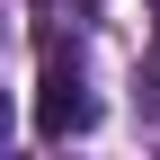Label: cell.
<instances>
[{"label":"cell","mask_w":160,"mask_h":160,"mask_svg":"<svg viewBox=\"0 0 160 160\" xmlns=\"http://www.w3.org/2000/svg\"><path fill=\"white\" fill-rule=\"evenodd\" d=\"M89 116H98V98H89L80 45H36V133L71 142V133H89Z\"/></svg>","instance_id":"1"},{"label":"cell","mask_w":160,"mask_h":160,"mask_svg":"<svg viewBox=\"0 0 160 160\" xmlns=\"http://www.w3.org/2000/svg\"><path fill=\"white\" fill-rule=\"evenodd\" d=\"M151 9H160V0H151Z\"/></svg>","instance_id":"3"},{"label":"cell","mask_w":160,"mask_h":160,"mask_svg":"<svg viewBox=\"0 0 160 160\" xmlns=\"http://www.w3.org/2000/svg\"><path fill=\"white\" fill-rule=\"evenodd\" d=\"M0 133H9V107H0Z\"/></svg>","instance_id":"2"}]
</instances>
